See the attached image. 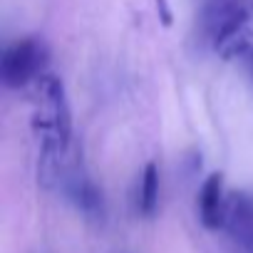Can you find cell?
<instances>
[{
    "label": "cell",
    "instance_id": "9c48e42d",
    "mask_svg": "<svg viewBox=\"0 0 253 253\" xmlns=\"http://www.w3.org/2000/svg\"><path fill=\"white\" fill-rule=\"evenodd\" d=\"M251 28H253V8H251Z\"/></svg>",
    "mask_w": 253,
    "mask_h": 253
},
{
    "label": "cell",
    "instance_id": "3957f363",
    "mask_svg": "<svg viewBox=\"0 0 253 253\" xmlns=\"http://www.w3.org/2000/svg\"><path fill=\"white\" fill-rule=\"evenodd\" d=\"M57 184L65 189L67 199H70L87 218H102V216H104L102 191L97 189V184L87 176V171H84L80 164L67 162V167L62 169Z\"/></svg>",
    "mask_w": 253,
    "mask_h": 253
},
{
    "label": "cell",
    "instance_id": "7a4b0ae2",
    "mask_svg": "<svg viewBox=\"0 0 253 253\" xmlns=\"http://www.w3.org/2000/svg\"><path fill=\"white\" fill-rule=\"evenodd\" d=\"M50 52L38 38H20L10 42L0 57V80L10 89L33 87L47 72Z\"/></svg>",
    "mask_w": 253,
    "mask_h": 253
},
{
    "label": "cell",
    "instance_id": "5b68a950",
    "mask_svg": "<svg viewBox=\"0 0 253 253\" xmlns=\"http://www.w3.org/2000/svg\"><path fill=\"white\" fill-rule=\"evenodd\" d=\"M226 206H228V196L223 191V174L213 171L204 179L201 189H199V221L204 223V228L209 231H221L226 223Z\"/></svg>",
    "mask_w": 253,
    "mask_h": 253
},
{
    "label": "cell",
    "instance_id": "277c9868",
    "mask_svg": "<svg viewBox=\"0 0 253 253\" xmlns=\"http://www.w3.org/2000/svg\"><path fill=\"white\" fill-rule=\"evenodd\" d=\"M223 231L241 246L243 253H253V194L236 191L228 196Z\"/></svg>",
    "mask_w": 253,
    "mask_h": 253
},
{
    "label": "cell",
    "instance_id": "ba28073f",
    "mask_svg": "<svg viewBox=\"0 0 253 253\" xmlns=\"http://www.w3.org/2000/svg\"><path fill=\"white\" fill-rule=\"evenodd\" d=\"M241 57H243V62H246V70H248V75H251V82H253V45H251V47H248V50H246Z\"/></svg>",
    "mask_w": 253,
    "mask_h": 253
},
{
    "label": "cell",
    "instance_id": "8992f818",
    "mask_svg": "<svg viewBox=\"0 0 253 253\" xmlns=\"http://www.w3.org/2000/svg\"><path fill=\"white\" fill-rule=\"evenodd\" d=\"M159 206V167L149 162L142 171L139 179V191H137V211L144 218H152Z\"/></svg>",
    "mask_w": 253,
    "mask_h": 253
},
{
    "label": "cell",
    "instance_id": "6da1fadb",
    "mask_svg": "<svg viewBox=\"0 0 253 253\" xmlns=\"http://www.w3.org/2000/svg\"><path fill=\"white\" fill-rule=\"evenodd\" d=\"M33 129L42 142L40 162H67L72 147V112L65 82L57 75L45 72L33 84Z\"/></svg>",
    "mask_w": 253,
    "mask_h": 253
},
{
    "label": "cell",
    "instance_id": "52a82bcc",
    "mask_svg": "<svg viewBox=\"0 0 253 253\" xmlns=\"http://www.w3.org/2000/svg\"><path fill=\"white\" fill-rule=\"evenodd\" d=\"M157 5H159V13H162V23L164 25H171V13H169L167 0H157Z\"/></svg>",
    "mask_w": 253,
    "mask_h": 253
}]
</instances>
